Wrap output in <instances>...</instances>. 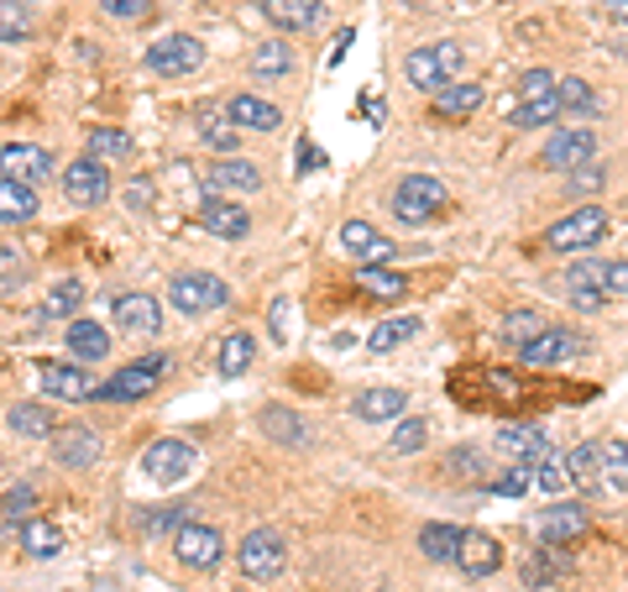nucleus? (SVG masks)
Listing matches in <instances>:
<instances>
[{
    "label": "nucleus",
    "mask_w": 628,
    "mask_h": 592,
    "mask_svg": "<svg viewBox=\"0 0 628 592\" xmlns=\"http://www.w3.org/2000/svg\"><path fill=\"white\" fill-rule=\"evenodd\" d=\"M461 63H467V48H461V42H425V48H414L409 59H404V80H409L414 90L435 95V90L456 84Z\"/></svg>",
    "instance_id": "f257e3e1"
},
{
    "label": "nucleus",
    "mask_w": 628,
    "mask_h": 592,
    "mask_svg": "<svg viewBox=\"0 0 628 592\" xmlns=\"http://www.w3.org/2000/svg\"><path fill=\"white\" fill-rule=\"evenodd\" d=\"M168 304L189 320L216 315V310L231 304V283L216 278V273H174V283H168Z\"/></svg>",
    "instance_id": "f03ea898"
},
{
    "label": "nucleus",
    "mask_w": 628,
    "mask_h": 592,
    "mask_svg": "<svg viewBox=\"0 0 628 592\" xmlns=\"http://www.w3.org/2000/svg\"><path fill=\"white\" fill-rule=\"evenodd\" d=\"M446 205H451V195H446V184L430 174L398 178V189H393V216L404 220V226H425V220H435Z\"/></svg>",
    "instance_id": "7ed1b4c3"
},
{
    "label": "nucleus",
    "mask_w": 628,
    "mask_h": 592,
    "mask_svg": "<svg viewBox=\"0 0 628 592\" xmlns=\"http://www.w3.org/2000/svg\"><path fill=\"white\" fill-rule=\"evenodd\" d=\"M608 237V210L603 205H582V210H571L566 220H555L545 231V247L550 252H587L597 241Z\"/></svg>",
    "instance_id": "20e7f679"
},
{
    "label": "nucleus",
    "mask_w": 628,
    "mask_h": 592,
    "mask_svg": "<svg viewBox=\"0 0 628 592\" xmlns=\"http://www.w3.org/2000/svg\"><path fill=\"white\" fill-rule=\"evenodd\" d=\"M199 63H205V42L189 38V32H168L147 48V69L163 74V80H189Z\"/></svg>",
    "instance_id": "39448f33"
},
{
    "label": "nucleus",
    "mask_w": 628,
    "mask_h": 592,
    "mask_svg": "<svg viewBox=\"0 0 628 592\" xmlns=\"http://www.w3.org/2000/svg\"><path fill=\"white\" fill-rule=\"evenodd\" d=\"M519 356H524V367H566L576 356H587V336L566 331V325H545L534 341L519 346Z\"/></svg>",
    "instance_id": "423d86ee"
},
{
    "label": "nucleus",
    "mask_w": 628,
    "mask_h": 592,
    "mask_svg": "<svg viewBox=\"0 0 628 592\" xmlns=\"http://www.w3.org/2000/svg\"><path fill=\"white\" fill-rule=\"evenodd\" d=\"M195 461H199V451L189 440L163 435V440H153V446L142 451V472L153 477V482H163V488H174V482H184V477L195 472Z\"/></svg>",
    "instance_id": "0eeeda50"
},
{
    "label": "nucleus",
    "mask_w": 628,
    "mask_h": 592,
    "mask_svg": "<svg viewBox=\"0 0 628 592\" xmlns=\"http://www.w3.org/2000/svg\"><path fill=\"white\" fill-rule=\"evenodd\" d=\"M199 184L210 195H252V189H262V168L252 158H241V153H220L216 163L199 168Z\"/></svg>",
    "instance_id": "6e6552de"
},
{
    "label": "nucleus",
    "mask_w": 628,
    "mask_h": 592,
    "mask_svg": "<svg viewBox=\"0 0 628 592\" xmlns=\"http://www.w3.org/2000/svg\"><path fill=\"white\" fill-rule=\"evenodd\" d=\"M283 561H289V551H283V534L278 530H252L236 546V567L252 577V582H273L283 572Z\"/></svg>",
    "instance_id": "1a4fd4ad"
},
{
    "label": "nucleus",
    "mask_w": 628,
    "mask_h": 592,
    "mask_svg": "<svg viewBox=\"0 0 628 592\" xmlns=\"http://www.w3.org/2000/svg\"><path fill=\"white\" fill-rule=\"evenodd\" d=\"M157 373H168V356H142V362H126L116 377L100 383V398L105 404H137V398L153 394Z\"/></svg>",
    "instance_id": "9d476101"
},
{
    "label": "nucleus",
    "mask_w": 628,
    "mask_h": 592,
    "mask_svg": "<svg viewBox=\"0 0 628 592\" xmlns=\"http://www.w3.org/2000/svg\"><path fill=\"white\" fill-rule=\"evenodd\" d=\"M38 383L48 398H63V404H90L100 398V377H90L74 362H38Z\"/></svg>",
    "instance_id": "9b49d317"
},
{
    "label": "nucleus",
    "mask_w": 628,
    "mask_h": 592,
    "mask_svg": "<svg viewBox=\"0 0 628 592\" xmlns=\"http://www.w3.org/2000/svg\"><path fill=\"white\" fill-rule=\"evenodd\" d=\"M195 216H199V226L220 241H241L247 231H252V210H247L236 195H205Z\"/></svg>",
    "instance_id": "f8f14e48"
},
{
    "label": "nucleus",
    "mask_w": 628,
    "mask_h": 592,
    "mask_svg": "<svg viewBox=\"0 0 628 592\" xmlns=\"http://www.w3.org/2000/svg\"><path fill=\"white\" fill-rule=\"evenodd\" d=\"M592 158H597V132H592V126H561V132L545 142V153H540V163L555 168V174H571V168H582V163H592Z\"/></svg>",
    "instance_id": "ddd939ff"
},
{
    "label": "nucleus",
    "mask_w": 628,
    "mask_h": 592,
    "mask_svg": "<svg viewBox=\"0 0 628 592\" xmlns=\"http://www.w3.org/2000/svg\"><path fill=\"white\" fill-rule=\"evenodd\" d=\"M174 555L184 561V567H195V572H210L220 555H226V534H220L216 525H199V519H189V525L174 534Z\"/></svg>",
    "instance_id": "4468645a"
},
{
    "label": "nucleus",
    "mask_w": 628,
    "mask_h": 592,
    "mask_svg": "<svg viewBox=\"0 0 628 592\" xmlns=\"http://www.w3.org/2000/svg\"><path fill=\"white\" fill-rule=\"evenodd\" d=\"M566 304L582 310V315H597L608 304V262H597V257L576 262L566 273Z\"/></svg>",
    "instance_id": "2eb2a0df"
},
{
    "label": "nucleus",
    "mask_w": 628,
    "mask_h": 592,
    "mask_svg": "<svg viewBox=\"0 0 628 592\" xmlns=\"http://www.w3.org/2000/svg\"><path fill=\"white\" fill-rule=\"evenodd\" d=\"M105 195H111V168H105V158H84L69 163L63 168V199L69 205H105Z\"/></svg>",
    "instance_id": "dca6fc26"
},
{
    "label": "nucleus",
    "mask_w": 628,
    "mask_h": 592,
    "mask_svg": "<svg viewBox=\"0 0 628 592\" xmlns=\"http://www.w3.org/2000/svg\"><path fill=\"white\" fill-rule=\"evenodd\" d=\"M0 174L21 178V184H42V178L53 174V153L38 147V142H6L0 147Z\"/></svg>",
    "instance_id": "f3484780"
},
{
    "label": "nucleus",
    "mask_w": 628,
    "mask_h": 592,
    "mask_svg": "<svg viewBox=\"0 0 628 592\" xmlns=\"http://www.w3.org/2000/svg\"><path fill=\"white\" fill-rule=\"evenodd\" d=\"M111 315H116V325L126 336H157V331H163V304H157V294H121Z\"/></svg>",
    "instance_id": "a211bd4d"
},
{
    "label": "nucleus",
    "mask_w": 628,
    "mask_h": 592,
    "mask_svg": "<svg viewBox=\"0 0 628 592\" xmlns=\"http://www.w3.org/2000/svg\"><path fill=\"white\" fill-rule=\"evenodd\" d=\"M534 534L545 546H571L576 534H587V509L582 503H550L540 519H534Z\"/></svg>",
    "instance_id": "6ab92c4d"
},
{
    "label": "nucleus",
    "mask_w": 628,
    "mask_h": 592,
    "mask_svg": "<svg viewBox=\"0 0 628 592\" xmlns=\"http://www.w3.org/2000/svg\"><path fill=\"white\" fill-rule=\"evenodd\" d=\"M53 456H59V467H95L100 461V435L90 425H69V430H53Z\"/></svg>",
    "instance_id": "aec40b11"
},
{
    "label": "nucleus",
    "mask_w": 628,
    "mask_h": 592,
    "mask_svg": "<svg viewBox=\"0 0 628 592\" xmlns=\"http://www.w3.org/2000/svg\"><path fill=\"white\" fill-rule=\"evenodd\" d=\"M341 247H346L362 268H388V257H393V241L377 237L367 220H346V226H341Z\"/></svg>",
    "instance_id": "412c9836"
},
{
    "label": "nucleus",
    "mask_w": 628,
    "mask_h": 592,
    "mask_svg": "<svg viewBox=\"0 0 628 592\" xmlns=\"http://www.w3.org/2000/svg\"><path fill=\"white\" fill-rule=\"evenodd\" d=\"M451 567H461L467 577H492L498 567H503V546H498L492 534H482V530H467Z\"/></svg>",
    "instance_id": "4be33fe9"
},
{
    "label": "nucleus",
    "mask_w": 628,
    "mask_h": 592,
    "mask_svg": "<svg viewBox=\"0 0 628 592\" xmlns=\"http://www.w3.org/2000/svg\"><path fill=\"white\" fill-rule=\"evenodd\" d=\"M492 451L503 456V461H545V456H550V435L534 430V425H509V430H498Z\"/></svg>",
    "instance_id": "5701e85b"
},
{
    "label": "nucleus",
    "mask_w": 628,
    "mask_h": 592,
    "mask_svg": "<svg viewBox=\"0 0 628 592\" xmlns=\"http://www.w3.org/2000/svg\"><path fill=\"white\" fill-rule=\"evenodd\" d=\"M566 572H571L566 546H545V540H540V546L524 555V588H555Z\"/></svg>",
    "instance_id": "b1692460"
},
{
    "label": "nucleus",
    "mask_w": 628,
    "mask_h": 592,
    "mask_svg": "<svg viewBox=\"0 0 628 592\" xmlns=\"http://www.w3.org/2000/svg\"><path fill=\"white\" fill-rule=\"evenodd\" d=\"M226 116H231L241 132H278V126H283L278 105L262 95H231L226 100Z\"/></svg>",
    "instance_id": "393cba45"
},
{
    "label": "nucleus",
    "mask_w": 628,
    "mask_h": 592,
    "mask_svg": "<svg viewBox=\"0 0 628 592\" xmlns=\"http://www.w3.org/2000/svg\"><path fill=\"white\" fill-rule=\"evenodd\" d=\"M409 409V394L404 388H362L352 404L356 419H367V425H388V419H398Z\"/></svg>",
    "instance_id": "a878e982"
},
{
    "label": "nucleus",
    "mask_w": 628,
    "mask_h": 592,
    "mask_svg": "<svg viewBox=\"0 0 628 592\" xmlns=\"http://www.w3.org/2000/svg\"><path fill=\"white\" fill-rule=\"evenodd\" d=\"M32 216H38V184L0 174V226H27Z\"/></svg>",
    "instance_id": "bb28decb"
},
{
    "label": "nucleus",
    "mask_w": 628,
    "mask_h": 592,
    "mask_svg": "<svg viewBox=\"0 0 628 592\" xmlns=\"http://www.w3.org/2000/svg\"><path fill=\"white\" fill-rule=\"evenodd\" d=\"M262 11H268L278 32H310L320 11H325V0H262Z\"/></svg>",
    "instance_id": "cd10ccee"
},
{
    "label": "nucleus",
    "mask_w": 628,
    "mask_h": 592,
    "mask_svg": "<svg viewBox=\"0 0 628 592\" xmlns=\"http://www.w3.org/2000/svg\"><path fill=\"white\" fill-rule=\"evenodd\" d=\"M566 461H571V482H576L582 494L608 488V482H603V440H582V446H571Z\"/></svg>",
    "instance_id": "c85d7f7f"
},
{
    "label": "nucleus",
    "mask_w": 628,
    "mask_h": 592,
    "mask_svg": "<svg viewBox=\"0 0 628 592\" xmlns=\"http://www.w3.org/2000/svg\"><path fill=\"white\" fill-rule=\"evenodd\" d=\"M195 126L216 153H236V132H241V126L226 116V105H195Z\"/></svg>",
    "instance_id": "c756f323"
},
{
    "label": "nucleus",
    "mask_w": 628,
    "mask_h": 592,
    "mask_svg": "<svg viewBox=\"0 0 628 592\" xmlns=\"http://www.w3.org/2000/svg\"><path fill=\"white\" fill-rule=\"evenodd\" d=\"M482 100H488L482 84H446V90H435V116L467 121L471 111H482Z\"/></svg>",
    "instance_id": "7c9ffc66"
},
{
    "label": "nucleus",
    "mask_w": 628,
    "mask_h": 592,
    "mask_svg": "<svg viewBox=\"0 0 628 592\" xmlns=\"http://www.w3.org/2000/svg\"><path fill=\"white\" fill-rule=\"evenodd\" d=\"M446 477H451V482H477V488H488L492 461L477 451V446H456V451L446 456Z\"/></svg>",
    "instance_id": "2f4dec72"
},
{
    "label": "nucleus",
    "mask_w": 628,
    "mask_h": 592,
    "mask_svg": "<svg viewBox=\"0 0 628 592\" xmlns=\"http://www.w3.org/2000/svg\"><path fill=\"white\" fill-rule=\"evenodd\" d=\"M63 341H69V352L78 362H105V352H111V336H105V325H95V320H74Z\"/></svg>",
    "instance_id": "473e14b6"
},
{
    "label": "nucleus",
    "mask_w": 628,
    "mask_h": 592,
    "mask_svg": "<svg viewBox=\"0 0 628 592\" xmlns=\"http://www.w3.org/2000/svg\"><path fill=\"white\" fill-rule=\"evenodd\" d=\"M419 331H425V320H419V315H398V320H383V325H377L373 336H367V352L388 356V352H398V346H404V341H414V336H419Z\"/></svg>",
    "instance_id": "72a5a7b5"
},
{
    "label": "nucleus",
    "mask_w": 628,
    "mask_h": 592,
    "mask_svg": "<svg viewBox=\"0 0 628 592\" xmlns=\"http://www.w3.org/2000/svg\"><path fill=\"white\" fill-rule=\"evenodd\" d=\"M252 356H257V341L247 336V331H231V336L220 341V352H216V373L220 377H241L247 367H252Z\"/></svg>",
    "instance_id": "f704fd0d"
},
{
    "label": "nucleus",
    "mask_w": 628,
    "mask_h": 592,
    "mask_svg": "<svg viewBox=\"0 0 628 592\" xmlns=\"http://www.w3.org/2000/svg\"><path fill=\"white\" fill-rule=\"evenodd\" d=\"M289 69H294L289 42H257L252 48V80H283Z\"/></svg>",
    "instance_id": "c9c22d12"
},
{
    "label": "nucleus",
    "mask_w": 628,
    "mask_h": 592,
    "mask_svg": "<svg viewBox=\"0 0 628 592\" xmlns=\"http://www.w3.org/2000/svg\"><path fill=\"white\" fill-rule=\"evenodd\" d=\"M17 534H21V546H27V555H38V561L63 551V530L59 525H48V519H27Z\"/></svg>",
    "instance_id": "e433bc0d"
},
{
    "label": "nucleus",
    "mask_w": 628,
    "mask_h": 592,
    "mask_svg": "<svg viewBox=\"0 0 628 592\" xmlns=\"http://www.w3.org/2000/svg\"><path fill=\"white\" fill-rule=\"evenodd\" d=\"M566 111H561V95H540V100H519V111L509 116V126H519V132H530V126H550V121H561Z\"/></svg>",
    "instance_id": "4c0bfd02"
},
{
    "label": "nucleus",
    "mask_w": 628,
    "mask_h": 592,
    "mask_svg": "<svg viewBox=\"0 0 628 592\" xmlns=\"http://www.w3.org/2000/svg\"><path fill=\"white\" fill-rule=\"evenodd\" d=\"M461 534L467 530H456V525H425V530H419V551L430 555V561H456Z\"/></svg>",
    "instance_id": "58836bf2"
},
{
    "label": "nucleus",
    "mask_w": 628,
    "mask_h": 592,
    "mask_svg": "<svg viewBox=\"0 0 628 592\" xmlns=\"http://www.w3.org/2000/svg\"><path fill=\"white\" fill-rule=\"evenodd\" d=\"M6 425H11V435H21V440H42V435H53V415H48L42 404H17V409L6 415Z\"/></svg>",
    "instance_id": "ea45409f"
},
{
    "label": "nucleus",
    "mask_w": 628,
    "mask_h": 592,
    "mask_svg": "<svg viewBox=\"0 0 628 592\" xmlns=\"http://www.w3.org/2000/svg\"><path fill=\"white\" fill-rule=\"evenodd\" d=\"M32 513H38V488L21 482V488H11V494L0 498V530H21Z\"/></svg>",
    "instance_id": "a19ab883"
},
{
    "label": "nucleus",
    "mask_w": 628,
    "mask_h": 592,
    "mask_svg": "<svg viewBox=\"0 0 628 592\" xmlns=\"http://www.w3.org/2000/svg\"><path fill=\"white\" fill-rule=\"evenodd\" d=\"M356 283L373 299H404L409 294V278L393 273V268H356Z\"/></svg>",
    "instance_id": "79ce46f5"
},
{
    "label": "nucleus",
    "mask_w": 628,
    "mask_h": 592,
    "mask_svg": "<svg viewBox=\"0 0 628 592\" xmlns=\"http://www.w3.org/2000/svg\"><path fill=\"white\" fill-rule=\"evenodd\" d=\"M530 488H534V461H509V467L488 482V494H498V498H524Z\"/></svg>",
    "instance_id": "37998d69"
},
{
    "label": "nucleus",
    "mask_w": 628,
    "mask_h": 592,
    "mask_svg": "<svg viewBox=\"0 0 628 592\" xmlns=\"http://www.w3.org/2000/svg\"><path fill=\"white\" fill-rule=\"evenodd\" d=\"M534 488H545L550 498H561L566 488H576V482H571V461H566V456H555V451H550L545 461L534 467Z\"/></svg>",
    "instance_id": "c03bdc74"
},
{
    "label": "nucleus",
    "mask_w": 628,
    "mask_h": 592,
    "mask_svg": "<svg viewBox=\"0 0 628 592\" xmlns=\"http://www.w3.org/2000/svg\"><path fill=\"white\" fill-rule=\"evenodd\" d=\"M555 95H561V111H576V116H592L597 111V90L587 80H555Z\"/></svg>",
    "instance_id": "a18cd8bd"
},
{
    "label": "nucleus",
    "mask_w": 628,
    "mask_h": 592,
    "mask_svg": "<svg viewBox=\"0 0 628 592\" xmlns=\"http://www.w3.org/2000/svg\"><path fill=\"white\" fill-rule=\"evenodd\" d=\"M603 482L628 494V440H603Z\"/></svg>",
    "instance_id": "49530a36"
},
{
    "label": "nucleus",
    "mask_w": 628,
    "mask_h": 592,
    "mask_svg": "<svg viewBox=\"0 0 628 592\" xmlns=\"http://www.w3.org/2000/svg\"><path fill=\"white\" fill-rule=\"evenodd\" d=\"M78 304H84V289H78L74 278H63V283H53V289H48V299H42V315H74Z\"/></svg>",
    "instance_id": "de8ad7c7"
},
{
    "label": "nucleus",
    "mask_w": 628,
    "mask_h": 592,
    "mask_svg": "<svg viewBox=\"0 0 628 592\" xmlns=\"http://www.w3.org/2000/svg\"><path fill=\"white\" fill-rule=\"evenodd\" d=\"M262 430L273 440H289V446H304V425H299L294 409H262Z\"/></svg>",
    "instance_id": "09e8293b"
},
{
    "label": "nucleus",
    "mask_w": 628,
    "mask_h": 592,
    "mask_svg": "<svg viewBox=\"0 0 628 592\" xmlns=\"http://www.w3.org/2000/svg\"><path fill=\"white\" fill-rule=\"evenodd\" d=\"M21 283H27V257H21L17 247L0 241V299H11Z\"/></svg>",
    "instance_id": "8fccbe9b"
},
{
    "label": "nucleus",
    "mask_w": 628,
    "mask_h": 592,
    "mask_svg": "<svg viewBox=\"0 0 628 592\" xmlns=\"http://www.w3.org/2000/svg\"><path fill=\"white\" fill-rule=\"evenodd\" d=\"M132 153V137L126 132H116V126H100V132H90V158H126Z\"/></svg>",
    "instance_id": "3c124183"
},
{
    "label": "nucleus",
    "mask_w": 628,
    "mask_h": 592,
    "mask_svg": "<svg viewBox=\"0 0 628 592\" xmlns=\"http://www.w3.org/2000/svg\"><path fill=\"white\" fill-rule=\"evenodd\" d=\"M32 38V17L21 11V0H0V42H27Z\"/></svg>",
    "instance_id": "603ef678"
},
{
    "label": "nucleus",
    "mask_w": 628,
    "mask_h": 592,
    "mask_svg": "<svg viewBox=\"0 0 628 592\" xmlns=\"http://www.w3.org/2000/svg\"><path fill=\"white\" fill-rule=\"evenodd\" d=\"M540 331H545V315H540V310H513V315L503 320V336H509L513 346H524V341H534Z\"/></svg>",
    "instance_id": "864d4df0"
},
{
    "label": "nucleus",
    "mask_w": 628,
    "mask_h": 592,
    "mask_svg": "<svg viewBox=\"0 0 628 592\" xmlns=\"http://www.w3.org/2000/svg\"><path fill=\"white\" fill-rule=\"evenodd\" d=\"M425 440H430V425H425V419H404V425L393 430L388 446H393V456H409V451H419Z\"/></svg>",
    "instance_id": "5fc2aeb1"
},
{
    "label": "nucleus",
    "mask_w": 628,
    "mask_h": 592,
    "mask_svg": "<svg viewBox=\"0 0 628 592\" xmlns=\"http://www.w3.org/2000/svg\"><path fill=\"white\" fill-rule=\"evenodd\" d=\"M142 525H147V534H178L184 525H189V513L184 509H157V513H147Z\"/></svg>",
    "instance_id": "6e6d98bb"
},
{
    "label": "nucleus",
    "mask_w": 628,
    "mask_h": 592,
    "mask_svg": "<svg viewBox=\"0 0 628 592\" xmlns=\"http://www.w3.org/2000/svg\"><path fill=\"white\" fill-rule=\"evenodd\" d=\"M540 95H555V74L550 69H530L519 80V100H540Z\"/></svg>",
    "instance_id": "4d7b16f0"
},
{
    "label": "nucleus",
    "mask_w": 628,
    "mask_h": 592,
    "mask_svg": "<svg viewBox=\"0 0 628 592\" xmlns=\"http://www.w3.org/2000/svg\"><path fill=\"white\" fill-rule=\"evenodd\" d=\"M100 11L105 17H116V21H137L153 11V0H100Z\"/></svg>",
    "instance_id": "13d9d810"
},
{
    "label": "nucleus",
    "mask_w": 628,
    "mask_h": 592,
    "mask_svg": "<svg viewBox=\"0 0 628 592\" xmlns=\"http://www.w3.org/2000/svg\"><path fill=\"white\" fill-rule=\"evenodd\" d=\"M268 325H273V341L283 346L289 341V299H278L273 310H268Z\"/></svg>",
    "instance_id": "bf43d9fd"
},
{
    "label": "nucleus",
    "mask_w": 628,
    "mask_h": 592,
    "mask_svg": "<svg viewBox=\"0 0 628 592\" xmlns=\"http://www.w3.org/2000/svg\"><path fill=\"white\" fill-rule=\"evenodd\" d=\"M603 168H592V163H582V168H571V184H576V189H597V184H603Z\"/></svg>",
    "instance_id": "052dcab7"
},
{
    "label": "nucleus",
    "mask_w": 628,
    "mask_h": 592,
    "mask_svg": "<svg viewBox=\"0 0 628 592\" xmlns=\"http://www.w3.org/2000/svg\"><path fill=\"white\" fill-rule=\"evenodd\" d=\"M608 294L628 299V262H608Z\"/></svg>",
    "instance_id": "680f3d73"
},
{
    "label": "nucleus",
    "mask_w": 628,
    "mask_h": 592,
    "mask_svg": "<svg viewBox=\"0 0 628 592\" xmlns=\"http://www.w3.org/2000/svg\"><path fill=\"white\" fill-rule=\"evenodd\" d=\"M299 163H304V168H299V174H310V168H320V153H314L310 142H299Z\"/></svg>",
    "instance_id": "e2e57ef3"
},
{
    "label": "nucleus",
    "mask_w": 628,
    "mask_h": 592,
    "mask_svg": "<svg viewBox=\"0 0 628 592\" xmlns=\"http://www.w3.org/2000/svg\"><path fill=\"white\" fill-rule=\"evenodd\" d=\"M603 11H608L613 21H628V0H603Z\"/></svg>",
    "instance_id": "0e129e2a"
}]
</instances>
